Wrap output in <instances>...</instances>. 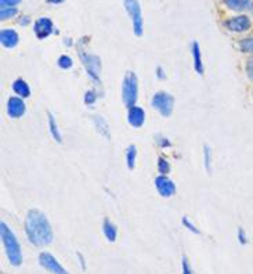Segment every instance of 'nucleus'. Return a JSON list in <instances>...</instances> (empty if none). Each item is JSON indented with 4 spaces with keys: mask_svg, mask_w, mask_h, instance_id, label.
Segmentation results:
<instances>
[{
    "mask_svg": "<svg viewBox=\"0 0 253 274\" xmlns=\"http://www.w3.org/2000/svg\"><path fill=\"white\" fill-rule=\"evenodd\" d=\"M102 233L108 241L114 242L116 240V236H118V230H116L115 224L112 223L110 219H106L102 223Z\"/></svg>",
    "mask_w": 253,
    "mask_h": 274,
    "instance_id": "nucleus-15",
    "label": "nucleus"
},
{
    "mask_svg": "<svg viewBox=\"0 0 253 274\" xmlns=\"http://www.w3.org/2000/svg\"><path fill=\"white\" fill-rule=\"evenodd\" d=\"M78 259L80 266H82V270H86V262H85V258H83L82 253H78Z\"/></svg>",
    "mask_w": 253,
    "mask_h": 274,
    "instance_id": "nucleus-33",
    "label": "nucleus"
},
{
    "mask_svg": "<svg viewBox=\"0 0 253 274\" xmlns=\"http://www.w3.org/2000/svg\"><path fill=\"white\" fill-rule=\"evenodd\" d=\"M49 129H50L51 136L54 137V140L57 143H61V133L58 130V126H57V122H55L54 116L51 114H49Z\"/></svg>",
    "mask_w": 253,
    "mask_h": 274,
    "instance_id": "nucleus-19",
    "label": "nucleus"
},
{
    "mask_svg": "<svg viewBox=\"0 0 253 274\" xmlns=\"http://www.w3.org/2000/svg\"><path fill=\"white\" fill-rule=\"evenodd\" d=\"M25 233L29 242L35 247L49 245L53 241V230L40 210L31 209L25 219Z\"/></svg>",
    "mask_w": 253,
    "mask_h": 274,
    "instance_id": "nucleus-1",
    "label": "nucleus"
},
{
    "mask_svg": "<svg viewBox=\"0 0 253 274\" xmlns=\"http://www.w3.org/2000/svg\"><path fill=\"white\" fill-rule=\"evenodd\" d=\"M157 143L159 144V147H162V148H166V147L171 146V142L163 136H157Z\"/></svg>",
    "mask_w": 253,
    "mask_h": 274,
    "instance_id": "nucleus-31",
    "label": "nucleus"
},
{
    "mask_svg": "<svg viewBox=\"0 0 253 274\" xmlns=\"http://www.w3.org/2000/svg\"><path fill=\"white\" fill-rule=\"evenodd\" d=\"M0 237H2V242L5 245L6 255L7 259L11 263V266H18L23 265V252H21V245H19L18 240L14 236V233L9 228V226L2 222L0 223Z\"/></svg>",
    "mask_w": 253,
    "mask_h": 274,
    "instance_id": "nucleus-2",
    "label": "nucleus"
},
{
    "mask_svg": "<svg viewBox=\"0 0 253 274\" xmlns=\"http://www.w3.org/2000/svg\"><path fill=\"white\" fill-rule=\"evenodd\" d=\"M238 240H240V242L242 244V245H245V244L248 242L246 234H245V231L242 230V228H240V230H238Z\"/></svg>",
    "mask_w": 253,
    "mask_h": 274,
    "instance_id": "nucleus-32",
    "label": "nucleus"
},
{
    "mask_svg": "<svg viewBox=\"0 0 253 274\" xmlns=\"http://www.w3.org/2000/svg\"><path fill=\"white\" fill-rule=\"evenodd\" d=\"M173 104H175V99L166 91H158L157 94L152 97V107L166 118L171 116L173 112Z\"/></svg>",
    "mask_w": 253,
    "mask_h": 274,
    "instance_id": "nucleus-5",
    "label": "nucleus"
},
{
    "mask_svg": "<svg viewBox=\"0 0 253 274\" xmlns=\"http://www.w3.org/2000/svg\"><path fill=\"white\" fill-rule=\"evenodd\" d=\"M183 224H184V226H185V228H188L189 231H193L194 234H199V233H201V231H199L198 228H197V227H195V226H194L193 222H189L188 218H183Z\"/></svg>",
    "mask_w": 253,
    "mask_h": 274,
    "instance_id": "nucleus-27",
    "label": "nucleus"
},
{
    "mask_svg": "<svg viewBox=\"0 0 253 274\" xmlns=\"http://www.w3.org/2000/svg\"><path fill=\"white\" fill-rule=\"evenodd\" d=\"M155 187H157L159 195H162V197L175 195V192H176L175 183L172 182L171 179L166 178L165 174L158 176V178L155 179Z\"/></svg>",
    "mask_w": 253,
    "mask_h": 274,
    "instance_id": "nucleus-9",
    "label": "nucleus"
},
{
    "mask_svg": "<svg viewBox=\"0 0 253 274\" xmlns=\"http://www.w3.org/2000/svg\"><path fill=\"white\" fill-rule=\"evenodd\" d=\"M53 31H54V25L50 18H39L33 27V32L37 39H46L53 33Z\"/></svg>",
    "mask_w": 253,
    "mask_h": 274,
    "instance_id": "nucleus-10",
    "label": "nucleus"
},
{
    "mask_svg": "<svg viewBox=\"0 0 253 274\" xmlns=\"http://www.w3.org/2000/svg\"><path fill=\"white\" fill-rule=\"evenodd\" d=\"M181 271L183 274H193V269H191L187 258H183V261H181Z\"/></svg>",
    "mask_w": 253,
    "mask_h": 274,
    "instance_id": "nucleus-29",
    "label": "nucleus"
},
{
    "mask_svg": "<svg viewBox=\"0 0 253 274\" xmlns=\"http://www.w3.org/2000/svg\"><path fill=\"white\" fill-rule=\"evenodd\" d=\"M97 99V94H96V91H92V90H89L86 94H85V103L88 105H92L94 104V101H96Z\"/></svg>",
    "mask_w": 253,
    "mask_h": 274,
    "instance_id": "nucleus-26",
    "label": "nucleus"
},
{
    "mask_svg": "<svg viewBox=\"0 0 253 274\" xmlns=\"http://www.w3.org/2000/svg\"><path fill=\"white\" fill-rule=\"evenodd\" d=\"M128 119H129V124L134 128H141L145 121V112L143 108H140L137 105L130 107L129 112H128Z\"/></svg>",
    "mask_w": 253,
    "mask_h": 274,
    "instance_id": "nucleus-12",
    "label": "nucleus"
},
{
    "mask_svg": "<svg viewBox=\"0 0 253 274\" xmlns=\"http://www.w3.org/2000/svg\"><path fill=\"white\" fill-rule=\"evenodd\" d=\"M136 158H137V148L134 146H130L126 151V162H128V166L129 169H133L134 164H136Z\"/></svg>",
    "mask_w": 253,
    "mask_h": 274,
    "instance_id": "nucleus-20",
    "label": "nucleus"
},
{
    "mask_svg": "<svg viewBox=\"0 0 253 274\" xmlns=\"http://www.w3.org/2000/svg\"><path fill=\"white\" fill-rule=\"evenodd\" d=\"M203 155H205V166H206L207 172H210V148L207 146L203 147Z\"/></svg>",
    "mask_w": 253,
    "mask_h": 274,
    "instance_id": "nucleus-25",
    "label": "nucleus"
},
{
    "mask_svg": "<svg viewBox=\"0 0 253 274\" xmlns=\"http://www.w3.org/2000/svg\"><path fill=\"white\" fill-rule=\"evenodd\" d=\"M240 47L244 53H253V36L242 39L240 42Z\"/></svg>",
    "mask_w": 253,
    "mask_h": 274,
    "instance_id": "nucleus-22",
    "label": "nucleus"
},
{
    "mask_svg": "<svg viewBox=\"0 0 253 274\" xmlns=\"http://www.w3.org/2000/svg\"><path fill=\"white\" fill-rule=\"evenodd\" d=\"M94 124H96V129L98 130L100 134L106 136L107 139H110V129H108V125H107V122L104 121V118H101V116H94Z\"/></svg>",
    "mask_w": 253,
    "mask_h": 274,
    "instance_id": "nucleus-18",
    "label": "nucleus"
},
{
    "mask_svg": "<svg viewBox=\"0 0 253 274\" xmlns=\"http://www.w3.org/2000/svg\"><path fill=\"white\" fill-rule=\"evenodd\" d=\"M25 110H27V107L21 97H10L9 103H7V114L11 118H21L25 114Z\"/></svg>",
    "mask_w": 253,
    "mask_h": 274,
    "instance_id": "nucleus-11",
    "label": "nucleus"
},
{
    "mask_svg": "<svg viewBox=\"0 0 253 274\" xmlns=\"http://www.w3.org/2000/svg\"><path fill=\"white\" fill-rule=\"evenodd\" d=\"M72 60H71V57H68V55H61L60 58H58V67L62 69H68L72 67Z\"/></svg>",
    "mask_w": 253,
    "mask_h": 274,
    "instance_id": "nucleus-24",
    "label": "nucleus"
},
{
    "mask_svg": "<svg viewBox=\"0 0 253 274\" xmlns=\"http://www.w3.org/2000/svg\"><path fill=\"white\" fill-rule=\"evenodd\" d=\"M79 55H80V60H82L85 68L88 71L89 76L96 81L97 83H100V72H101V63H100V58L97 55L88 54L85 51H79Z\"/></svg>",
    "mask_w": 253,
    "mask_h": 274,
    "instance_id": "nucleus-6",
    "label": "nucleus"
},
{
    "mask_svg": "<svg viewBox=\"0 0 253 274\" xmlns=\"http://www.w3.org/2000/svg\"><path fill=\"white\" fill-rule=\"evenodd\" d=\"M191 53H193L194 58V67H195V71L202 75L203 73V64H202V54H201V47H199L198 42H194L193 46H191Z\"/></svg>",
    "mask_w": 253,
    "mask_h": 274,
    "instance_id": "nucleus-14",
    "label": "nucleus"
},
{
    "mask_svg": "<svg viewBox=\"0 0 253 274\" xmlns=\"http://www.w3.org/2000/svg\"><path fill=\"white\" fill-rule=\"evenodd\" d=\"M224 5L234 11H242L252 5V0H224Z\"/></svg>",
    "mask_w": 253,
    "mask_h": 274,
    "instance_id": "nucleus-16",
    "label": "nucleus"
},
{
    "mask_svg": "<svg viewBox=\"0 0 253 274\" xmlns=\"http://www.w3.org/2000/svg\"><path fill=\"white\" fill-rule=\"evenodd\" d=\"M49 3H51V5H60V3H62L64 0H47Z\"/></svg>",
    "mask_w": 253,
    "mask_h": 274,
    "instance_id": "nucleus-36",
    "label": "nucleus"
},
{
    "mask_svg": "<svg viewBox=\"0 0 253 274\" xmlns=\"http://www.w3.org/2000/svg\"><path fill=\"white\" fill-rule=\"evenodd\" d=\"M18 33L13 31V29H3V31L0 32V42H2V45L7 47V49L15 47V46L18 45Z\"/></svg>",
    "mask_w": 253,
    "mask_h": 274,
    "instance_id": "nucleus-13",
    "label": "nucleus"
},
{
    "mask_svg": "<svg viewBox=\"0 0 253 274\" xmlns=\"http://www.w3.org/2000/svg\"><path fill=\"white\" fill-rule=\"evenodd\" d=\"M246 73H248L249 79L253 82V57L246 61Z\"/></svg>",
    "mask_w": 253,
    "mask_h": 274,
    "instance_id": "nucleus-30",
    "label": "nucleus"
},
{
    "mask_svg": "<svg viewBox=\"0 0 253 274\" xmlns=\"http://www.w3.org/2000/svg\"><path fill=\"white\" fill-rule=\"evenodd\" d=\"M224 27L230 29L233 32H245L252 27L250 19L246 15H238V17H233V18L227 19L224 23Z\"/></svg>",
    "mask_w": 253,
    "mask_h": 274,
    "instance_id": "nucleus-8",
    "label": "nucleus"
},
{
    "mask_svg": "<svg viewBox=\"0 0 253 274\" xmlns=\"http://www.w3.org/2000/svg\"><path fill=\"white\" fill-rule=\"evenodd\" d=\"M124 9L129 13L132 23H133V31L136 36L143 35V15H141V7L138 0H124Z\"/></svg>",
    "mask_w": 253,
    "mask_h": 274,
    "instance_id": "nucleus-4",
    "label": "nucleus"
},
{
    "mask_svg": "<svg viewBox=\"0 0 253 274\" xmlns=\"http://www.w3.org/2000/svg\"><path fill=\"white\" fill-rule=\"evenodd\" d=\"M17 13H18L17 7H6V9H2V11H0V19H2V21L9 19L11 18L13 15H15Z\"/></svg>",
    "mask_w": 253,
    "mask_h": 274,
    "instance_id": "nucleus-21",
    "label": "nucleus"
},
{
    "mask_svg": "<svg viewBox=\"0 0 253 274\" xmlns=\"http://www.w3.org/2000/svg\"><path fill=\"white\" fill-rule=\"evenodd\" d=\"M157 75H158V78L165 79V73H163V69H162L161 67H158L157 68Z\"/></svg>",
    "mask_w": 253,
    "mask_h": 274,
    "instance_id": "nucleus-34",
    "label": "nucleus"
},
{
    "mask_svg": "<svg viewBox=\"0 0 253 274\" xmlns=\"http://www.w3.org/2000/svg\"><path fill=\"white\" fill-rule=\"evenodd\" d=\"M13 90L18 94L19 97H29L31 96V89L28 86V83L23 79H17L13 83Z\"/></svg>",
    "mask_w": 253,
    "mask_h": 274,
    "instance_id": "nucleus-17",
    "label": "nucleus"
},
{
    "mask_svg": "<svg viewBox=\"0 0 253 274\" xmlns=\"http://www.w3.org/2000/svg\"><path fill=\"white\" fill-rule=\"evenodd\" d=\"M21 3V0H0V5H2V9H6V7H15L17 5Z\"/></svg>",
    "mask_w": 253,
    "mask_h": 274,
    "instance_id": "nucleus-28",
    "label": "nucleus"
},
{
    "mask_svg": "<svg viewBox=\"0 0 253 274\" xmlns=\"http://www.w3.org/2000/svg\"><path fill=\"white\" fill-rule=\"evenodd\" d=\"M137 76L133 72H129L124 76L123 85H122V100L126 107H129V108L134 107L136 101H137Z\"/></svg>",
    "mask_w": 253,
    "mask_h": 274,
    "instance_id": "nucleus-3",
    "label": "nucleus"
},
{
    "mask_svg": "<svg viewBox=\"0 0 253 274\" xmlns=\"http://www.w3.org/2000/svg\"><path fill=\"white\" fill-rule=\"evenodd\" d=\"M28 23H29V17H27V15H24V17L19 18V24H21V25H27Z\"/></svg>",
    "mask_w": 253,
    "mask_h": 274,
    "instance_id": "nucleus-35",
    "label": "nucleus"
},
{
    "mask_svg": "<svg viewBox=\"0 0 253 274\" xmlns=\"http://www.w3.org/2000/svg\"><path fill=\"white\" fill-rule=\"evenodd\" d=\"M158 170H159V173L162 174H166L171 172V165H169V162H167L165 158H162V156L158 158Z\"/></svg>",
    "mask_w": 253,
    "mask_h": 274,
    "instance_id": "nucleus-23",
    "label": "nucleus"
},
{
    "mask_svg": "<svg viewBox=\"0 0 253 274\" xmlns=\"http://www.w3.org/2000/svg\"><path fill=\"white\" fill-rule=\"evenodd\" d=\"M39 263L41 267H45L46 270L51 271L54 274H69L62 266L58 263V261L55 259L54 256L49 253V252H41L39 255Z\"/></svg>",
    "mask_w": 253,
    "mask_h": 274,
    "instance_id": "nucleus-7",
    "label": "nucleus"
}]
</instances>
